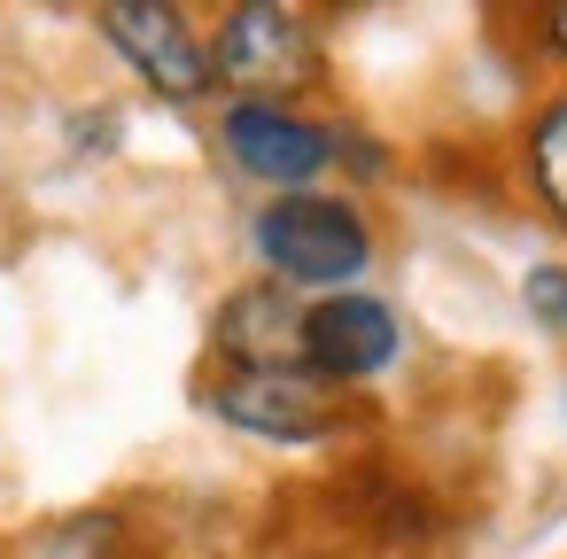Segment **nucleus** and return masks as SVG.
Masks as SVG:
<instances>
[{"label": "nucleus", "mask_w": 567, "mask_h": 559, "mask_svg": "<svg viewBox=\"0 0 567 559\" xmlns=\"http://www.w3.org/2000/svg\"><path fill=\"white\" fill-rule=\"evenodd\" d=\"M210 79L226 94H241L249 110H288L296 94H311L327 79V48H319L303 9L234 0L218 17V32H210Z\"/></svg>", "instance_id": "nucleus-1"}, {"label": "nucleus", "mask_w": 567, "mask_h": 559, "mask_svg": "<svg viewBox=\"0 0 567 559\" xmlns=\"http://www.w3.org/2000/svg\"><path fill=\"white\" fill-rule=\"evenodd\" d=\"M257 257L296 296H342L373 265V226L342 195H272L257 210Z\"/></svg>", "instance_id": "nucleus-2"}, {"label": "nucleus", "mask_w": 567, "mask_h": 559, "mask_svg": "<svg viewBox=\"0 0 567 559\" xmlns=\"http://www.w3.org/2000/svg\"><path fill=\"white\" fill-rule=\"evenodd\" d=\"M102 32L110 48L133 63V79L164 102H210L218 79H210V40L195 32V17H179L172 0H110L102 9Z\"/></svg>", "instance_id": "nucleus-3"}, {"label": "nucleus", "mask_w": 567, "mask_h": 559, "mask_svg": "<svg viewBox=\"0 0 567 559\" xmlns=\"http://www.w3.org/2000/svg\"><path fill=\"white\" fill-rule=\"evenodd\" d=\"M396 358H404V327H396V311L381 296L342 288V296H311L303 303V373H319L327 389L373 381Z\"/></svg>", "instance_id": "nucleus-4"}, {"label": "nucleus", "mask_w": 567, "mask_h": 559, "mask_svg": "<svg viewBox=\"0 0 567 559\" xmlns=\"http://www.w3.org/2000/svg\"><path fill=\"white\" fill-rule=\"evenodd\" d=\"M210 412L226 427H241V435H265V443H319L342 420L334 389L319 373H303V365L296 373H226L210 389Z\"/></svg>", "instance_id": "nucleus-5"}, {"label": "nucleus", "mask_w": 567, "mask_h": 559, "mask_svg": "<svg viewBox=\"0 0 567 559\" xmlns=\"http://www.w3.org/2000/svg\"><path fill=\"white\" fill-rule=\"evenodd\" d=\"M218 141H226L234 172H249V179H265L280 195H311V179L334 164V133L311 125V117H296V110H249V102H234L226 125H218Z\"/></svg>", "instance_id": "nucleus-6"}, {"label": "nucleus", "mask_w": 567, "mask_h": 559, "mask_svg": "<svg viewBox=\"0 0 567 559\" xmlns=\"http://www.w3.org/2000/svg\"><path fill=\"white\" fill-rule=\"evenodd\" d=\"M210 342L234 373H296L303 365V296L280 280H249L241 296L218 303Z\"/></svg>", "instance_id": "nucleus-7"}, {"label": "nucleus", "mask_w": 567, "mask_h": 559, "mask_svg": "<svg viewBox=\"0 0 567 559\" xmlns=\"http://www.w3.org/2000/svg\"><path fill=\"white\" fill-rule=\"evenodd\" d=\"M528 187H536V203L567 226V102H551V110L528 125Z\"/></svg>", "instance_id": "nucleus-8"}, {"label": "nucleus", "mask_w": 567, "mask_h": 559, "mask_svg": "<svg viewBox=\"0 0 567 559\" xmlns=\"http://www.w3.org/2000/svg\"><path fill=\"white\" fill-rule=\"evenodd\" d=\"M520 303H528V319H536V327L567 334V265H536V272L520 280Z\"/></svg>", "instance_id": "nucleus-9"}, {"label": "nucleus", "mask_w": 567, "mask_h": 559, "mask_svg": "<svg viewBox=\"0 0 567 559\" xmlns=\"http://www.w3.org/2000/svg\"><path fill=\"white\" fill-rule=\"evenodd\" d=\"M544 48L567 63V0H559V9H544Z\"/></svg>", "instance_id": "nucleus-10"}]
</instances>
